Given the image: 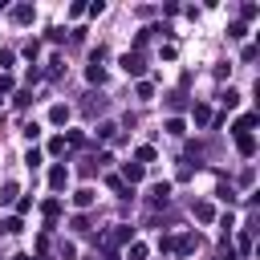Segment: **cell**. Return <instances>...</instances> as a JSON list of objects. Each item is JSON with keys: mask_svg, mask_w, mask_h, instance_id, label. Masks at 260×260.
<instances>
[{"mask_svg": "<svg viewBox=\"0 0 260 260\" xmlns=\"http://www.w3.org/2000/svg\"><path fill=\"white\" fill-rule=\"evenodd\" d=\"M118 244H134V228L130 223H114V232H106V240H102V252H114Z\"/></svg>", "mask_w": 260, "mask_h": 260, "instance_id": "cell-1", "label": "cell"}, {"mask_svg": "<svg viewBox=\"0 0 260 260\" xmlns=\"http://www.w3.org/2000/svg\"><path fill=\"white\" fill-rule=\"evenodd\" d=\"M122 69H126L130 77H138V81H142V73H146V61H142V53H122Z\"/></svg>", "mask_w": 260, "mask_h": 260, "instance_id": "cell-2", "label": "cell"}, {"mask_svg": "<svg viewBox=\"0 0 260 260\" xmlns=\"http://www.w3.org/2000/svg\"><path fill=\"white\" fill-rule=\"evenodd\" d=\"M49 187H53V191H65V187H69V167H53V171H49Z\"/></svg>", "mask_w": 260, "mask_h": 260, "instance_id": "cell-3", "label": "cell"}, {"mask_svg": "<svg viewBox=\"0 0 260 260\" xmlns=\"http://www.w3.org/2000/svg\"><path fill=\"white\" fill-rule=\"evenodd\" d=\"M195 248H199V236H195V232L175 236V252H179V256H187V252H195Z\"/></svg>", "mask_w": 260, "mask_h": 260, "instance_id": "cell-4", "label": "cell"}, {"mask_svg": "<svg viewBox=\"0 0 260 260\" xmlns=\"http://www.w3.org/2000/svg\"><path fill=\"white\" fill-rule=\"evenodd\" d=\"M236 150H240L244 158H252V154H256V134H236Z\"/></svg>", "mask_w": 260, "mask_h": 260, "instance_id": "cell-5", "label": "cell"}, {"mask_svg": "<svg viewBox=\"0 0 260 260\" xmlns=\"http://www.w3.org/2000/svg\"><path fill=\"white\" fill-rule=\"evenodd\" d=\"M167 195H171V183H154V187H150V207H162Z\"/></svg>", "mask_w": 260, "mask_h": 260, "instance_id": "cell-6", "label": "cell"}, {"mask_svg": "<svg viewBox=\"0 0 260 260\" xmlns=\"http://www.w3.org/2000/svg\"><path fill=\"white\" fill-rule=\"evenodd\" d=\"M32 16H37V8H32V4H16V8H12V20H16V24H28Z\"/></svg>", "mask_w": 260, "mask_h": 260, "instance_id": "cell-7", "label": "cell"}, {"mask_svg": "<svg viewBox=\"0 0 260 260\" xmlns=\"http://www.w3.org/2000/svg\"><path fill=\"white\" fill-rule=\"evenodd\" d=\"M142 175H146V171H142L138 162H126V167H122V183H138Z\"/></svg>", "mask_w": 260, "mask_h": 260, "instance_id": "cell-8", "label": "cell"}, {"mask_svg": "<svg viewBox=\"0 0 260 260\" xmlns=\"http://www.w3.org/2000/svg\"><path fill=\"white\" fill-rule=\"evenodd\" d=\"M49 122H53V126H65V122H69V106H53V110H49Z\"/></svg>", "mask_w": 260, "mask_h": 260, "instance_id": "cell-9", "label": "cell"}, {"mask_svg": "<svg viewBox=\"0 0 260 260\" xmlns=\"http://www.w3.org/2000/svg\"><path fill=\"white\" fill-rule=\"evenodd\" d=\"M106 183H110V191H118V199H130V187L122 183V175H110Z\"/></svg>", "mask_w": 260, "mask_h": 260, "instance_id": "cell-10", "label": "cell"}, {"mask_svg": "<svg viewBox=\"0 0 260 260\" xmlns=\"http://www.w3.org/2000/svg\"><path fill=\"white\" fill-rule=\"evenodd\" d=\"M89 203H93V191H89V187H81V191H73V207H81V211H85Z\"/></svg>", "mask_w": 260, "mask_h": 260, "instance_id": "cell-11", "label": "cell"}, {"mask_svg": "<svg viewBox=\"0 0 260 260\" xmlns=\"http://www.w3.org/2000/svg\"><path fill=\"white\" fill-rule=\"evenodd\" d=\"M228 37H232V41H244V37H248V24H244V20H232V24H228Z\"/></svg>", "mask_w": 260, "mask_h": 260, "instance_id": "cell-12", "label": "cell"}, {"mask_svg": "<svg viewBox=\"0 0 260 260\" xmlns=\"http://www.w3.org/2000/svg\"><path fill=\"white\" fill-rule=\"evenodd\" d=\"M191 118H195V126H207L211 122V110L207 106H191Z\"/></svg>", "mask_w": 260, "mask_h": 260, "instance_id": "cell-13", "label": "cell"}, {"mask_svg": "<svg viewBox=\"0 0 260 260\" xmlns=\"http://www.w3.org/2000/svg\"><path fill=\"white\" fill-rule=\"evenodd\" d=\"M167 134L183 138V134H187V122H183V118H167Z\"/></svg>", "mask_w": 260, "mask_h": 260, "instance_id": "cell-14", "label": "cell"}, {"mask_svg": "<svg viewBox=\"0 0 260 260\" xmlns=\"http://www.w3.org/2000/svg\"><path fill=\"white\" fill-rule=\"evenodd\" d=\"M195 219L211 223V219H215V207H211V203H195Z\"/></svg>", "mask_w": 260, "mask_h": 260, "instance_id": "cell-15", "label": "cell"}, {"mask_svg": "<svg viewBox=\"0 0 260 260\" xmlns=\"http://www.w3.org/2000/svg\"><path fill=\"white\" fill-rule=\"evenodd\" d=\"M146 252H150V248H146L142 240H134V244H130V252H126V260H146Z\"/></svg>", "mask_w": 260, "mask_h": 260, "instance_id": "cell-16", "label": "cell"}, {"mask_svg": "<svg viewBox=\"0 0 260 260\" xmlns=\"http://www.w3.org/2000/svg\"><path fill=\"white\" fill-rule=\"evenodd\" d=\"M134 93H138V98H142V102H150V98H154V85H150V81H146V77H142V81H138V85H134Z\"/></svg>", "mask_w": 260, "mask_h": 260, "instance_id": "cell-17", "label": "cell"}, {"mask_svg": "<svg viewBox=\"0 0 260 260\" xmlns=\"http://www.w3.org/2000/svg\"><path fill=\"white\" fill-rule=\"evenodd\" d=\"M134 162H138V167H142V162H154V146H138V150H134Z\"/></svg>", "mask_w": 260, "mask_h": 260, "instance_id": "cell-18", "label": "cell"}, {"mask_svg": "<svg viewBox=\"0 0 260 260\" xmlns=\"http://www.w3.org/2000/svg\"><path fill=\"white\" fill-rule=\"evenodd\" d=\"M41 211H45L49 219H57V215H61V199H45V203H41Z\"/></svg>", "mask_w": 260, "mask_h": 260, "instance_id": "cell-19", "label": "cell"}, {"mask_svg": "<svg viewBox=\"0 0 260 260\" xmlns=\"http://www.w3.org/2000/svg\"><path fill=\"white\" fill-rule=\"evenodd\" d=\"M85 77H89L93 85H102V81H106V69H102V65H89V69H85Z\"/></svg>", "mask_w": 260, "mask_h": 260, "instance_id": "cell-20", "label": "cell"}, {"mask_svg": "<svg viewBox=\"0 0 260 260\" xmlns=\"http://www.w3.org/2000/svg\"><path fill=\"white\" fill-rule=\"evenodd\" d=\"M219 102H223V110H236V106H240V93L228 89V93H219Z\"/></svg>", "mask_w": 260, "mask_h": 260, "instance_id": "cell-21", "label": "cell"}, {"mask_svg": "<svg viewBox=\"0 0 260 260\" xmlns=\"http://www.w3.org/2000/svg\"><path fill=\"white\" fill-rule=\"evenodd\" d=\"M16 195H20V191H16V183H4V191H0V203H16Z\"/></svg>", "mask_w": 260, "mask_h": 260, "instance_id": "cell-22", "label": "cell"}, {"mask_svg": "<svg viewBox=\"0 0 260 260\" xmlns=\"http://www.w3.org/2000/svg\"><path fill=\"white\" fill-rule=\"evenodd\" d=\"M236 248H240V256H252V236H248V232H244V236H240V240H236Z\"/></svg>", "mask_w": 260, "mask_h": 260, "instance_id": "cell-23", "label": "cell"}, {"mask_svg": "<svg viewBox=\"0 0 260 260\" xmlns=\"http://www.w3.org/2000/svg\"><path fill=\"white\" fill-rule=\"evenodd\" d=\"M24 138L37 142V138H41V126H37V122H24Z\"/></svg>", "mask_w": 260, "mask_h": 260, "instance_id": "cell-24", "label": "cell"}, {"mask_svg": "<svg viewBox=\"0 0 260 260\" xmlns=\"http://www.w3.org/2000/svg\"><path fill=\"white\" fill-rule=\"evenodd\" d=\"M114 134H118L114 122H102V126H98V138H114Z\"/></svg>", "mask_w": 260, "mask_h": 260, "instance_id": "cell-25", "label": "cell"}, {"mask_svg": "<svg viewBox=\"0 0 260 260\" xmlns=\"http://www.w3.org/2000/svg\"><path fill=\"white\" fill-rule=\"evenodd\" d=\"M256 16H260V4L248 0V4H244V20H256Z\"/></svg>", "mask_w": 260, "mask_h": 260, "instance_id": "cell-26", "label": "cell"}, {"mask_svg": "<svg viewBox=\"0 0 260 260\" xmlns=\"http://www.w3.org/2000/svg\"><path fill=\"white\" fill-rule=\"evenodd\" d=\"M215 195H219L223 203H236V191H232V187H223V183H219V191H215Z\"/></svg>", "mask_w": 260, "mask_h": 260, "instance_id": "cell-27", "label": "cell"}, {"mask_svg": "<svg viewBox=\"0 0 260 260\" xmlns=\"http://www.w3.org/2000/svg\"><path fill=\"white\" fill-rule=\"evenodd\" d=\"M0 232H4V236H12V232H20V219H4V223H0Z\"/></svg>", "mask_w": 260, "mask_h": 260, "instance_id": "cell-28", "label": "cell"}, {"mask_svg": "<svg viewBox=\"0 0 260 260\" xmlns=\"http://www.w3.org/2000/svg\"><path fill=\"white\" fill-rule=\"evenodd\" d=\"M49 154H65V138H53L49 142Z\"/></svg>", "mask_w": 260, "mask_h": 260, "instance_id": "cell-29", "label": "cell"}, {"mask_svg": "<svg viewBox=\"0 0 260 260\" xmlns=\"http://www.w3.org/2000/svg\"><path fill=\"white\" fill-rule=\"evenodd\" d=\"M24 162H28V167H41V150H37V146H32V150H28V154H24Z\"/></svg>", "mask_w": 260, "mask_h": 260, "instance_id": "cell-30", "label": "cell"}, {"mask_svg": "<svg viewBox=\"0 0 260 260\" xmlns=\"http://www.w3.org/2000/svg\"><path fill=\"white\" fill-rule=\"evenodd\" d=\"M73 256H77V248H73V244L65 240V244H61V260H73Z\"/></svg>", "mask_w": 260, "mask_h": 260, "instance_id": "cell-31", "label": "cell"}, {"mask_svg": "<svg viewBox=\"0 0 260 260\" xmlns=\"http://www.w3.org/2000/svg\"><path fill=\"white\" fill-rule=\"evenodd\" d=\"M8 89H12V77H8V73H0V93H8Z\"/></svg>", "mask_w": 260, "mask_h": 260, "instance_id": "cell-32", "label": "cell"}, {"mask_svg": "<svg viewBox=\"0 0 260 260\" xmlns=\"http://www.w3.org/2000/svg\"><path fill=\"white\" fill-rule=\"evenodd\" d=\"M16 260H28V256H16Z\"/></svg>", "mask_w": 260, "mask_h": 260, "instance_id": "cell-33", "label": "cell"}]
</instances>
